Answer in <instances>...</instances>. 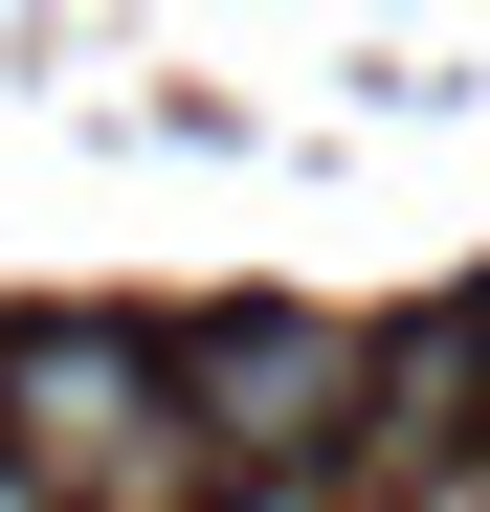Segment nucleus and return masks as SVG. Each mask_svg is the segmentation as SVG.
<instances>
[{
	"label": "nucleus",
	"mask_w": 490,
	"mask_h": 512,
	"mask_svg": "<svg viewBox=\"0 0 490 512\" xmlns=\"http://www.w3.org/2000/svg\"><path fill=\"white\" fill-rule=\"evenodd\" d=\"M0 446L67 512H201V468H223L179 357H134V334H0Z\"/></svg>",
	"instance_id": "1"
},
{
	"label": "nucleus",
	"mask_w": 490,
	"mask_h": 512,
	"mask_svg": "<svg viewBox=\"0 0 490 512\" xmlns=\"http://www.w3.org/2000/svg\"><path fill=\"white\" fill-rule=\"evenodd\" d=\"M379 379H401V357H357L335 312H245V334H201V357H179L201 446H245V468H312V446H335Z\"/></svg>",
	"instance_id": "2"
},
{
	"label": "nucleus",
	"mask_w": 490,
	"mask_h": 512,
	"mask_svg": "<svg viewBox=\"0 0 490 512\" xmlns=\"http://www.w3.org/2000/svg\"><path fill=\"white\" fill-rule=\"evenodd\" d=\"M0 512H67V490H45V468H23V446H0Z\"/></svg>",
	"instance_id": "3"
}]
</instances>
